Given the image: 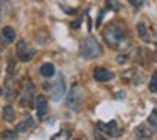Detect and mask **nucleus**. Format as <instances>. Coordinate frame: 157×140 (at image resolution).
<instances>
[{
	"label": "nucleus",
	"instance_id": "393cba45",
	"mask_svg": "<svg viewBox=\"0 0 157 140\" xmlns=\"http://www.w3.org/2000/svg\"><path fill=\"white\" fill-rule=\"evenodd\" d=\"M0 96H2V88H0Z\"/></svg>",
	"mask_w": 157,
	"mask_h": 140
},
{
	"label": "nucleus",
	"instance_id": "a211bd4d",
	"mask_svg": "<svg viewBox=\"0 0 157 140\" xmlns=\"http://www.w3.org/2000/svg\"><path fill=\"white\" fill-rule=\"evenodd\" d=\"M149 89H150L152 93H157V73H154V74H152V79H150Z\"/></svg>",
	"mask_w": 157,
	"mask_h": 140
},
{
	"label": "nucleus",
	"instance_id": "423d86ee",
	"mask_svg": "<svg viewBox=\"0 0 157 140\" xmlns=\"http://www.w3.org/2000/svg\"><path fill=\"white\" fill-rule=\"evenodd\" d=\"M96 125H98V128L101 130V132H105L108 137H120L122 135V128L117 125V122H108V123L98 122Z\"/></svg>",
	"mask_w": 157,
	"mask_h": 140
},
{
	"label": "nucleus",
	"instance_id": "f8f14e48",
	"mask_svg": "<svg viewBox=\"0 0 157 140\" xmlns=\"http://www.w3.org/2000/svg\"><path fill=\"white\" fill-rule=\"evenodd\" d=\"M137 32H139V36H140L142 41H149L150 39L149 31H147V25L144 24V22H139V24H137Z\"/></svg>",
	"mask_w": 157,
	"mask_h": 140
},
{
	"label": "nucleus",
	"instance_id": "20e7f679",
	"mask_svg": "<svg viewBox=\"0 0 157 140\" xmlns=\"http://www.w3.org/2000/svg\"><path fill=\"white\" fill-rule=\"evenodd\" d=\"M36 51L29 42L25 41H19L17 42V58L21 59L22 62H29L32 58H34Z\"/></svg>",
	"mask_w": 157,
	"mask_h": 140
},
{
	"label": "nucleus",
	"instance_id": "f257e3e1",
	"mask_svg": "<svg viewBox=\"0 0 157 140\" xmlns=\"http://www.w3.org/2000/svg\"><path fill=\"white\" fill-rule=\"evenodd\" d=\"M103 39L112 49H122L128 44L125 29L118 22H112V24L106 25V29L103 31Z\"/></svg>",
	"mask_w": 157,
	"mask_h": 140
},
{
	"label": "nucleus",
	"instance_id": "4be33fe9",
	"mask_svg": "<svg viewBox=\"0 0 157 140\" xmlns=\"http://www.w3.org/2000/svg\"><path fill=\"white\" fill-rule=\"evenodd\" d=\"M118 62H123V61H127V56H118V59H117Z\"/></svg>",
	"mask_w": 157,
	"mask_h": 140
},
{
	"label": "nucleus",
	"instance_id": "412c9836",
	"mask_svg": "<svg viewBox=\"0 0 157 140\" xmlns=\"http://www.w3.org/2000/svg\"><path fill=\"white\" fill-rule=\"evenodd\" d=\"M15 69V62H9V74H12Z\"/></svg>",
	"mask_w": 157,
	"mask_h": 140
},
{
	"label": "nucleus",
	"instance_id": "6e6552de",
	"mask_svg": "<svg viewBox=\"0 0 157 140\" xmlns=\"http://www.w3.org/2000/svg\"><path fill=\"white\" fill-rule=\"evenodd\" d=\"M93 76H95L96 81H101V83L113 79V73L108 71V69H105V68H96L95 71H93Z\"/></svg>",
	"mask_w": 157,
	"mask_h": 140
},
{
	"label": "nucleus",
	"instance_id": "dca6fc26",
	"mask_svg": "<svg viewBox=\"0 0 157 140\" xmlns=\"http://www.w3.org/2000/svg\"><path fill=\"white\" fill-rule=\"evenodd\" d=\"M149 125H150V128H152L154 132H157V110H152V113H150Z\"/></svg>",
	"mask_w": 157,
	"mask_h": 140
},
{
	"label": "nucleus",
	"instance_id": "4468645a",
	"mask_svg": "<svg viewBox=\"0 0 157 140\" xmlns=\"http://www.w3.org/2000/svg\"><path fill=\"white\" fill-rule=\"evenodd\" d=\"M2 36L5 37V41H7V42L15 41V29H12V27H4V29H2Z\"/></svg>",
	"mask_w": 157,
	"mask_h": 140
},
{
	"label": "nucleus",
	"instance_id": "a878e982",
	"mask_svg": "<svg viewBox=\"0 0 157 140\" xmlns=\"http://www.w3.org/2000/svg\"><path fill=\"white\" fill-rule=\"evenodd\" d=\"M155 61H157V52H155Z\"/></svg>",
	"mask_w": 157,
	"mask_h": 140
},
{
	"label": "nucleus",
	"instance_id": "5701e85b",
	"mask_svg": "<svg viewBox=\"0 0 157 140\" xmlns=\"http://www.w3.org/2000/svg\"><path fill=\"white\" fill-rule=\"evenodd\" d=\"M73 27H79V25H81V21H76V22H73Z\"/></svg>",
	"mask_w": 157,
	"mask_h": 140
},
{
	"label": "nucleus",
	"instance_id": "2eb2a0df",
	"mask_svg": "<svg viewBox=\"0 0 157 140\" xmlns=\"http://www.w3.org/2000/svg\"><path fill=\"white\" fill-rule=\"evenodd\" d=\"M4 118L7 120V122H12V120L15 118V113H14V108H12L10 105H7L4 108Z\"/></svg>",
	"mask_w": 157,
	"mask_h": 140
},
{
	"label": "nucleus",
	"instance_id": "ddd939ff",
	"mask_svg": "<svg viewBox=\"0 0 157 140\" xmlns=\"http://www.w3.org/2000/svg\"><path fill=\"white\" fill-rule=\"evenodd\" d=\"M32 123H34L32 118H27V120H24V122H21L17 127V133H25L29 128H32Z\"/></svg>",
	"mask_w": 157,
	"mask_h": 140
},
{
	"label": "nucleus",
	"instance_id": "f3484780",
	"mask_svg": "<svg viewBox=\"0 0 157 140\" xmlns=\"http://www.w3.org/2000/svg\"><path fill=\"white\" fill-rule=\"evenodd\" d=\"M106 7L117 12V10L122 9V4H120V0H106Z\"/></svg>",
	"mask_w": 157,
	"mask_h": 140
},
{
	"label": "nucleus",
	"instance_id": "6ab92c4d",
	"mask_svg": "<svg viewBox=\"0 0 157 140\" xmlns=\"http://www.w3.org/2000/svg\"><path fill=\"white\" fill-rule=\"evenodd\" d=\"M2 137H4V138H17V132L5 130V132H2Z\"/></svg>",
	"mask_w": 157,
	"mask_h": 140
},
{
	"label": "nucleus",
	"instance_id": "9d476101",
	"mask_svg": "<svg viewBox=\"0 0 157 140\" xmlns=\"http://www.w3.org/2000/svg\"><path fill=\"white\" fill-rule=\"evenodd\" d=\"M152 133H154V130L150 128V125H139L135 128V135L139 138H150Z\"/></svg>",
	"mask_w": 157,
	"mask_h": 140
},
{
	"label": "nucleus",
	"instance_id": "aec40b11",
	"mask_svg": "<svg viewBox=\"0 0 157 140\" xmlns=\"http://www.w3.org/2000/svg\"><path fill=\"white\" fill-rule=\"evenodd\" d=\"M128 2L132 4V7H135V9L142 7V5L145 4V0H128Z\"/></svg>",
	"mask_w": 157,
	"mask_h": 140
},
{
	"label": "nucleus",
	"instance_id": "1a4fd4ad",
	"mask_svg": "<svg viewBox=\"0 0 157 140\" xmlns=\"http://www.w3.org/2000/svg\"><path fill=\"white\" fill-rule=\"evenodd\" d=\"M36 106H37L39 118H44V116L48 115V98H44V96H37V98H36Z\"/></svg>",
	"mask_w": 157,
	"mask_h": 140
},
{
	"label": "nucleus",
	"instance_id": "39448f33",
	"mask_svg": "<svg viewBox=\"0 0 157 140\" xmlns=\"http://www.w3.org/2000/svg\"><path fill=\"white\" fill-rule=\"evenodd\" d=\"M34 93L36 88L32 85L31 79H25L24 81V88H22V95H21V105L22 106H31L32 100H34Z\"/></svg>",
	"mask_w": 157,
	"mask_h": 140
},
{
	"label": "nucleus",
	"instance_id": "b1692460",
	"mask_svg": "<svg viewBox=\"0 0 157 140\" xmlns=\"http://www.w3.org/2000/svg\"><path fill=\"white\" fill-rule=\"evenodd\" d=\"M123 95H125V93H117L115 96H117V98H118V100H122V96H123Z\"/></svg>",
	"mask_w": 157,
	"mask_h": 140
},
{
	"label": "nucleus",
	"instance_id": "7ed1b4c3",
	"mask_svg": "<svg viewBox=\"0 0 157 140\" xmlns=\"http://www.w3.org/2000/svg\"><path fill=\"white\" fill-rule=\"evenodd\" d=\"M83 101H85L83 88L79 85H73L71 89H69V93H68V96H66V106H68L71 112L78 113V112H81V108H83Z\"/></svg>",
	"mask_w": 157,
	"mask_h": 140
},
{
	"label": "nucleus",
	"instance_id": "f03ea898",
	"mask_svg": "<svg viewBox=\"0 0 157 140\" xmlns=\"http://www.w3.org/2000/svg\"><path fill=\"white\" fill-rule=\"evenodd\" d=\"M79 56L83 59H96L101 56V47H100L98 41L91 36L85 37L79 44Z\"/></svg>",
	"mask_w": 157,
	"mask_h": 140
},
{
	"label": "nucleus",
	"instance_id": "0eeeda50",
	"mask_svg": "<svg viewBox=\"0 0 157 140\" xmlns=\"http://www.w3.org/2000/svg\"><path fill=\"white\" fill-rule=\"evenodd\" d=\"M64 93H66L64 78H63V76H59L58 83H56V85H52V100H54V101H59V100L64 96Z\"/></svg>",
	"mask_w": 157,
	"mask_h": 140
},
{
	"label": "nucleus",
	"instance_id": "9b49d317",
	"mask_svg": "<svg viewBox=\"0 0 157 140\" xmlns=\"http://www.w3.org/2000/svg\"><path fill=\"white\" fill-rule=\"evenodd\" d=\"M39 71H41L42 76L49 78V76H52L56 73V68H54V64H52V62H44V64L41 66V69H39Z\"/></svg>",
	"mask_w": 157,
	"mask_h": 140
}]
</instances>
